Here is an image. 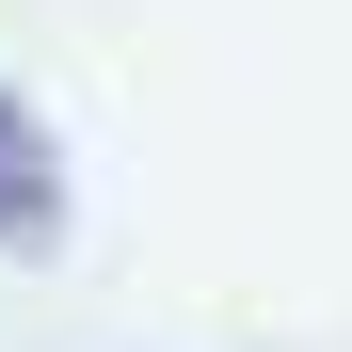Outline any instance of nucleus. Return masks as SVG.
<instances>
[{
    "mask_svg": "<svg viewBox=\"0 0 352 352\" xmlns=\"http://www.w3.org/2000/svg\"><path fill=\"white\" fill-rule=\"evenodd\" d=\"M0 241H65V160L16 96H0Z\"/></svg>",
    "mask_w": 352,
    "mask_h": 352,
    "instance_id": "f257e3e1",
    "label": "nucleus"
}]
</instances>
